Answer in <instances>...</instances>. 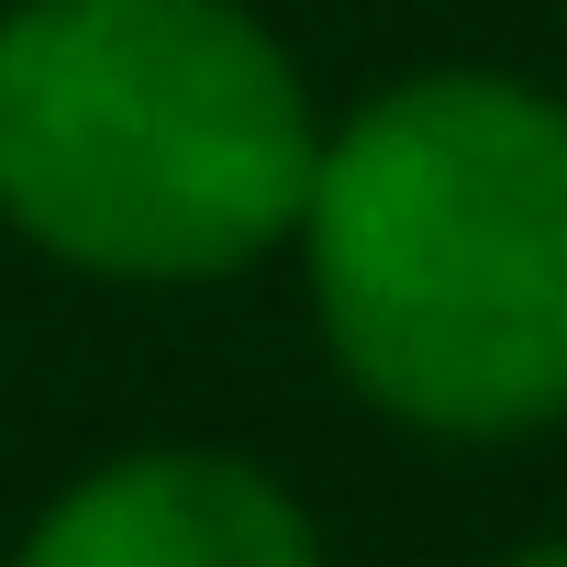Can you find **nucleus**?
<instances>
[{
    "mask_svg": "<svg viewBox=\"0 0 567 567\" xmlns=\"http://www.w3.org/2000/svg\"><path fill=\"white\" fill-rule=\"evenodd\" d=\"M334 390L456 456L567 434V90L401 68L323 123L290 234Z\"/></svg>",
    "mask_w": 567,
    "mask_h": 567,
    "instance_id": "obj_1",
    "label": "nucleus"
},
{
    "mask_svg": "<svg viewBox=\"0 0 567 567\" xmlns=\"http://www.w3.org/2000/svg\"><path fill=\"white\" fill-rule=\"evenodd\" d=\"M323 90L256 0H0V234L90 290L290 256Z\"/></svg>",
    "mask_w": 567,
    "mask_h": 567,
    "instance_id": "obj_2",
    "label": "nucleus"
},
{
    "mask_svg": "<svg viewBox=\"0 0 567 567\" xmlns=\"http://www.w3.org/2000/svg\"><path fill=\"white\" fill-rule=\"evenodd\" d=\"M0 567H334V556L290 467L212 434H145L68 467L23 512Z\"/></svg>",
    "mask_w": 567,
    "mask_h": 567,
    "instance_id": "obj_3",
    "label": "nucleus"
},
{
    "mask_svg": "<svg viewBox=\"0 0 567 567\" xmlns=\"http://www.w3.org/2000/svg\"><path fill=\"white\" fill-rule=\"evenodd\" d=\"M489 567H567V523H556V534H523V545H501Z\"/></svg>",
    "mask_w": 567,
    "mask_h": 567,
    "instance_id": "obj_4",
    "label": "nucleus"
},
{
    "mask_svg": "<svg viewBox=\"0 0 567 567\" xmlns=\"http://www.w3.org/2000/svg\"><path fill=\"white\" fill-rule=\"evenodd\" d=\"M556 90H567V0H556Z\"/></svg>",
    "mask_w": 567,
    "mask_h": 567,
    "instance_id": "obj_5",
    "label": "nucleus"
}]
</instances>
